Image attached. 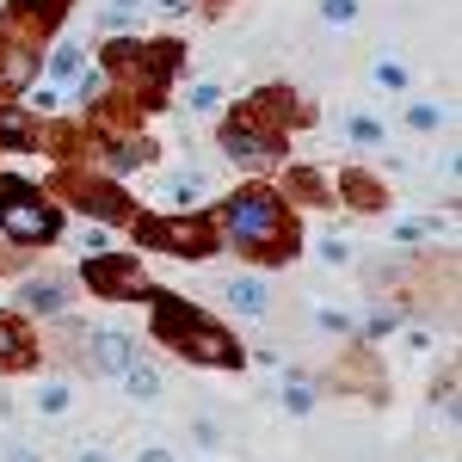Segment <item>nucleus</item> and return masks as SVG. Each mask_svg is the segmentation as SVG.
Instances as JSON below:
<instances>
[{
  "mask_svg": "<svg viewBox=\"0 0 462 462\" xmlns=\"http://www.w3.org/2000/svg\"><path fill=\"white\" fill-rule=\"evenodd\" d=\"M284 407H290V413H309V389H302V383H290V389H284Z\"/></svg>",
  "mask_w": 462,
  "mask_h": 462,
  "instance_id": "4468645a",
  "label": "nucleus"
},
{
  "mask_svg": "<svg viewBox=\"0 0 462 462\" xmlns=\"http://www.w3.org/2000/svg\"><path fill=\"white\" fill-rule=\"evenodd\" d=\"M228 228H235L241 241H265V235L278 228V204H272V198H235V204H228Z\"/></svg>",
  "mask_w": 462,
  "mask_h": 462,
  "instance_id": "f03ea898",
  "label": "nucleus"
},
{
  "mask_svg": "<svg viewBox=\"0 0 462 462\" xmlns=\"http://www.w3.org/2000/svg\"><path fill=\"white\" fill-rule=\"evenodd\" d=\"M0 357H6V364H13V357H19V333H13V327H6V320H0Z\"/></svg>",
  "mask_w": 462,
  "mask_h": 462,
  "instance_id": "dca6fc26",
  "label": "nucleus"
},
{
  "mask_svg": "<svg viewBox=\"0 0 462 462\" xmlns=\"http://www.w3.org/2000/svg\"><path fill=\"white\" fill-rule=\"evenodd\" d=\"M228 302H235L241 315H265V302H272V290L259 284V278H235V284H228Z\"/></svg>",
  "mask_w": 462,
  "mask_h": 462,
  "instance_id": "39448f33",
  "label": "nucleus"
},
{
  "mask_svg": "<svg viewBox=\"0 0 462 462\" xmlns=\"http://www.w3.org/2000/svg\"><path fill=\"white\" fill-rule=\"evenodd\" d=\"M376 87H389V93H401V87H407V69H394V62H383V69H376Z\"/></svg>",
  "mask_w": 462,
  "mask_h": 462,
  "instance_id": "ddd939ff",
  "label": "nucleus"
},
{
  "mask_svg": "<svg viewBox=\"0 0 462 462\" xmlns=\"http://www.w3.org/2000/svg\"><path fill=\"white\" fill-rule=\"evenodd\" d=\"M161 13H185V0H161Z\"/></svg>",
  "mask_w": 462,
  "mask_h": 462,
  "instance_id": "aec40b11",
  "label": "nucleus"
},
{
  "mask_svg": "<svg viewBox=\"0 0 462 462\" xmlns=\"http://www.w3.org/2000/svg\"><path fill=\"white\" fill-rule=\"evenodd\" d=\"M80 462H106V457H99V450H87V457H80Z\"/></svg>",
  "mask_w": 462,
  "mask_h": 462,
  "instance_id": "412c9836",
  "label": "nucleus"
},
{
  "mask_svg": "<svg viewBox=\"0 0 462 462\" xmlns=\"http://www.w3.org/2000/svg\"><path fill=\"white\" fill-rule=\"evenodd\" d=\"M117 376H124V389L136 394V401H154V394H161V370H154V364H136V357H130Z\"/></svg>",
  "mask_w": 462,
  "mask_h": 462,
  "instance_id": "20e7f679",
  "label": "nucleus"
},
{
  "mask_svg": "<svg viewBox=\"0 0 462 462\" xmlns=\"http://www.w3.org/2000/svg\"><path fill=\"white\" fill-rule=\"evenodd\" d=\"M0 136H6V143H25V124H19L13 111H0Z\"/></svg>",
  "mask_w": 462,
  "mask_h": 462,
  "instance_id": "2eb2a0df",
  "label": "nucleus"
},
{
  "mask_svg": "<svg viewBox=\"0 0 462 462\" xmlns=\"http://www.w3.org/2000/svg\"><path fill=\"white\" fill-rule=\"evenodd\" d=\"M352 136H357V143H376V136H383V130H376V124H370V117H352Z\"/></svg>",
  "mask_w": 462,
  "mask_h": 462,
  "instance_id": "f3484780",
  "label": "nucleus"
},
{
  "mask_svg": "<svg viewBox=\"0 0 462 462\" xmlns=\"http://www.w3.org/2000/svg\"><path fill=\"white\" fill-rule=\"evenodd\" d=\"M50 69H56V80H69V74L80 69V50H74V43H62V50H56V62H50Z\"/></svg>",
  "mask_w": 462,
  "mask_h": 462,
  "instance_id": "f8f14e48",
  "label": "nucleus"
},
{
  "mask_svg": "<svg viewBox=\"0 0 462 462\" xmlns=\"http://www.w3.org/2000/svg\"><path fill=\"white\" fill-rule=\"evenodd\" d=\"M0 222H6L13 235H25V241H37V235H56V216L37 210V198H25V191H0Z\"/></svg>",
  "mask_w": 462,
  "mask_h": 462,
  "instance_id": "f257e3e1",
  "label": "nucleus"
},
{
  "mask_svg": "<svg viewBox=\"0 0 462 462\" xmlns=\"http://www.w3.org/2000/svg\"><path fill=\"white\" fill-rule=\"evenodd\" d=\"M407 124H413V130H438L444 111H438V106H407Z\"/></svg>",
  "mask_w": 462,
  "mask_h": 462,
  "instance_id": "9d476101",
  "label": "nucleus"
},
{
  "mask_svg": "<svg viewBox=\"0 0 462 462\" xmlns=\"http://www.w3.org/2000/svg\"><path fill=\"white\" fill-rule=\"evenodd\" d=\"M167 198H173V204H198V198H204V179H198V173H179L173 185H167Z\"/></svg>",
  "mask_w": 462,
  "mask_h": 462,
  "instance_id": "6e6552de",
  "label": "nucleus"
},
{
  "mask_svg": "<svg viewBox=\"0 0 462 462\" xmlns=\"http://www.w3.org/2000/svg\"><path fill=\"white\" fill-rule=\"evenodd\" d=\"M320 13H327L333 25H352V19H357V0H320Z\"/></svg>",
  "mask_w": 462,
  "mask_h": 462,
  "instance_id": "9b49d317",
  "label": "nucleus"
},
{
  "mask_svg": "<svg viewBox=\"0 0 462 462\" xmlns=\"http://www.w3.org/2000/svg\"><path fill=\"white\" fill-rule=\"evenodd\" d=\"M6 462H43V457H37V450H13Z\"/></svg>",
  "mask_w": 462,
  "mask_h": 462,
  "instance_id": "6ab92c4d",
  "label": "nucleus"
},
{
  "mask_svg": "<svg viewBox=\"0 0 462 462\" xmlns=\"http://www.w3.org/2000/svg\"><path fill=\"white\" fill-rule=\"evenodd\" d=\"M136 462H173V457H167V450H143Z\"/></svg>",
  "mask_w": 462,
  "mask_h": 462,
  "instance_id": "a211bd4d",
  "label": "nucleus"
},
{
  "mask_svg": "<svg viewBox=\"0 0 462 462\" xmlns=\"http://www.w3.org/2000/svg\"><path fill=\"white\" fill-rule=\"evenodd\" d=\"M222 148H228V154H272V148L259 143L253 130H228V136H222Z\"/></svg>",
  "mask_w": 462,
  "mask_h": 462,
  "instance_id": "1a4fd4ad",
  "label": "nucleus"
},
{
  "mask_svg": "<svg viewBox=\"0 0 462 462\" xmlns=\"http://www.w3.org/2000/svg\"><path fill=\"white\" fill-rule=\"evenodd\" d=\"M69 401H74V389H69V383H43V389H37V413L62 420V413H69Z\"/></svg>",
  "mask_w": 462,
  "mask_h": 462,
  "instance_id": "423d86ee",
  "label": "nucleus"
},
{
  "mask_svg": "<svg viewBox=\"0 0 462 462\" xmlns=\"http://www.w3.org/2000/svg\"><path fill=\"white\" fill-rule=\"evenodd\" d=\"M130 357H136V346H130V333H124V327H99V333H93V364H99L106 376H117Z\"/></svg>",
  "mask_w": 462,
  "mask_h": 462,
  "instance_id": "7ed1b4c3",
  "label": "nucleus"
},
{
  "mask_svg": "<svg viewBox=\"0 0 462 462\" xmlns=\"http://www.w3.org/2000/svg\"><path fill=\"white\" fill-rule=\"evenodd\" d=\"M25 302H32V309H43V315H56V309L69 302V290H62V284H32V290H25Z\"/></svg>",
  "mask_w": 462,
  "mask_h": 462,
  "instance_id": "0eeeda50",
  "label": "nucleus"
}]
</instances>
